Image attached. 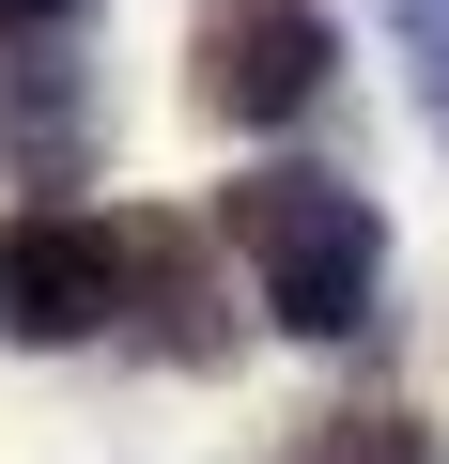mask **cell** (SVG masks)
Masks as SVG:
<instances>
[{"label":"cell","instance_id":"cell-1","mask_svg":"<svg viewBox=\"0 0 449 464\" xmlns=\"http://www.w3.org/2000/svg\"><path fill=\"white\" fill-rule=\"evenodd\" d=\"M217 248L249 264V295H264L279 341H356L387 310V217H372L356 170H310V155L233 170L217 186Z\"/></svg>","mask_w":449,"mask_h":464},{"label":"cell","instance_id":"cell-2","mask_svg":"<svg viewBox=\"0 0 449 464\" xmlns=\"http://www.w3.org/2000/svg\"><path fill=\"white\" fill-rule=\"evenodd\" d=\"M341 93V16L326 0H186V109L233 124V140H279Z\"/></svg>","mask_w":449,"mask_h":464},{"label":"cell","instance_id":"cell-3","mask_svg":"<svg viewBox=\"0 0 449 464\" xmlns=\"http://www.w3.org/2000/svg\"><path fill=\"white\" fill-rule=\"evenodd\" d=\"M109 341H140L155 372H233L249 325H233V279H217V217H109Z\"/></svg>","mask_w":449,"mask_h":464},{"label":"cell","instance_id":"cell-4","mask_svg":"<svg viewBox=\"0 0 449 464\" xmlns=\"http://www.w3.org/2000/svg\"><path fill=\"white\" fill-rule=\"evenodd\" d=\"M109 279H124V248H109L93 201H16V217H0V341H16V356L109 341Z\"/></svg>","mask_w":449,"mask_h":464},{"label":"cell","instance_id":"cell-5","mask_svg":"<svg viewBox=\"0 0 449 464\" xmlns=\"http://www.w3.org/2000/svg\"><path fill=\"white\" fill-rule=\"evenodd\" d=\"M93 155H109L93 78L63 47H0V170H16L32 201H63V186H93Z\"/></svg>","mask_w":449,"mask_h":464},{"label":"cell","instance_id":"cell-6","mask_svg":"<svg viewBox=\"0 0 449 464\" xmlns=\"http://www.w3.org/2000/svg\"><path fill=\"white\" fill-rule=\"evenodd\" d=\"M279 464H449V449H434V418H418V402H326Z\"/></svg>","mask_w":449,"mask_h":464},{"label":"cell","instance_id":"cell-7","mask_svg":"<svg viewBox=\"0 0 449 464\" xmlns=\"http://www.w3.org/2000/svg\"><path fill=\"white\" fill-rule=\"evenodd\" d=\"M387 47H403V93L434 124V155H449V0H387Z\"/></svg>","mask_w":449,"mask_h":464},{"label":"cell","instance_id":"cell-8","mask_svg":"<svg viewBox=\"0 0 449 464\" xmlns=\"http://www.w3.org/2000/svg\"><path fill=\"white\" fill-rule=\"evenodd\" d=\"M93 0H0V47H78Z\"/></svg>","mask_w":449,"mask_h":464}]
</instances>
